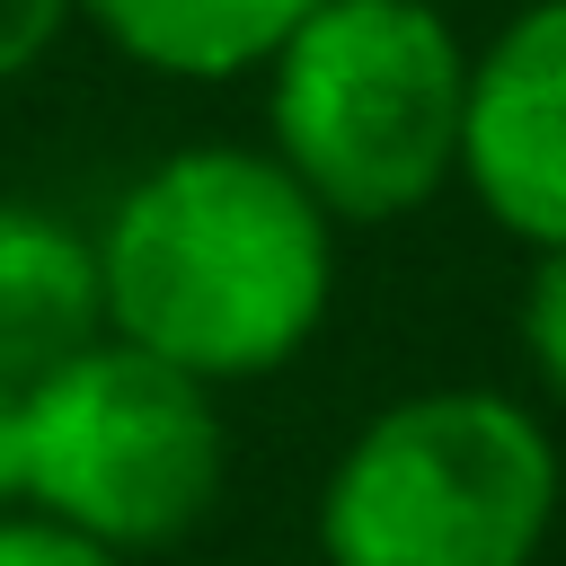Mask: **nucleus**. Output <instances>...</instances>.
<instances>
[{
    "label": "nucleus",
    "instance_id": "obj_1",
    "mask_svg": "<svg viewBox=\"0 0 566 566\" xmlns=\"http://www.w3.org/2000/svg\"><path fill=\"white\" fill-rule=\"evenodd\" d=\"M106 336L203 380L283 371L336 292V221L274 168V150L195 142L150 159L97 230Z\"/></svg>",
    "mask_w": 566,
    "mask_h": 566
},
{
    "label": "nucleus",
    "instance_id": "obj_2",
    "mask_svg": "<svg viewBox=\"0 0 566 566\" xmlns=\"http://www.w3.org/2000/svg\"><path fill=\"white\" fill-rule=\"evenodd\" d=\"M469 44L433 0H318L265 62L274 168L327 221H398L460 177Z\"/></svg>",
    "mask_w": 566,
    "mask_h": 566
},
{
    "label": "nucleus",
    "instance_id": "obj_3",
    "mask_svg": "<svg viewBox=\"0 0 566 566\" xmlns=\"http://www.w3.org/2000/svg\"><path fill=\"white\" fill-rule=\"evenodd\" d=\"M557 522V442L504 389L389 398L318 486L327 566H531Z\"/></svg>",
    "mask_w": 566,
    "mask_h": 566
},
{
    "label": "nucleus",
    "instance_id": "obj_4",
    "mask_svg": "<svg viewBox=\"0 0 566 566\" xmlns=\"http://www.w3.org/2000/svg\"><path fill=\"white\" fill-rule=\"evenodd\" d=\"M230 433L203 380L97 336L27 389V513L97 539L106 557L177 548L221 504Z\"/></svg>",
    "mask_w": 566,
    "mask_h": 566
},
{
    "label": "nucleus",
    "instance_id": "obj_5",
    "mask_svg": "<svg viewBox=\"0 0 566 566\" xmlns=\"http://www.w3.org/2000/svg\"><path fill=\"white\" fill-rule=\"evenodd\" d=\"M460 186L522 248H566V0H531L469 53Z\"/></svg>",
    "mask_w": 566,
    "mask_h": 566
},
{
    "label": "nucleus",
    "instance_id": "obj_6",
    "mask_svg": "<svg viewBox=\"0 0 566 566\" xmlns=\"http://www.w3.org/2000/svg\"><path fill=\"white\" fill-rule=\"evenodd\" d=\"M106 336L97 239L44 203H0V389H35Z\"/></svg>",
    "mask_w": 566,
    "mask_h": 566
},
{
    "label": "nucleus",
    "instance_id": "obj_7",
    "mask_svg": "<svg viewBox=\"0 0 566 566\" xmlns=\"http://www.w3.org/2000/svg\"><path fill=\"white\" fill-rule=\"evenodd\" d=\"M310 9L318 0H71V18H88L133 71H159V80L265 71Z\"/></svg>",
    "mask_w": 566,
    "mask_h": 566
},
{
    "label": "nucleus",
    "instance_id": "obj_8",
    "mask_svg": "<svg viewBox=\"0 0 566 566\" xmlns=\"http://www.w3.org/2000/svg\"><path fill=\"white\" fill-rule=\"evenodd\" d=\"M513 336H522L531 380H539V389L566 407V248H539V256H531V283H522Z\"/></svg>",
    "mask_w": 566,
    "mask_h": 566
},
{
    "label": "nucleus",
    "instance_id": "obj_9",
    "mask_svg": "<svg viewBox=\"0 0 566 566\" xmlns=\"http://www.w3.org/2000/svg\"><path fill=\"white\" fill-rule=\"evenodd\" d=\"M0 566H124V557H106L97 539H80L44 513H9L0 522Z\"/></svg>",
    "mask_w": 566,
    "mask_h": 566
},
{
    "label": "nucleus",
    "instance_id": "obj_10",
    "mask_svg": "<svg viewBox=\"0 0 566 566\" xmlns=\"http://www.w3.org/2000/svg\"><path fill=\"white\" fill-rule=\"evenodd\" d=\"M62 27H71V0H0V88L18 71H35Z\"/></svg>",
    "mask_w": 566,
    "mask_h": 566
},
{
    "label": "nucleus",
    "instance_id": "obj_11",
    "mask_svg": "<svg viewBox=\"0 0 566 566\" xmlns=\"http://www.w3.org/2000/svg\"><path fill=\"white\" fill-rule=\"evenodd\" d=\"M27 513V389H0V522Z\"/></svg>",
    "mask_w": 566,
    "mask_h": 566
}]
</instances>
